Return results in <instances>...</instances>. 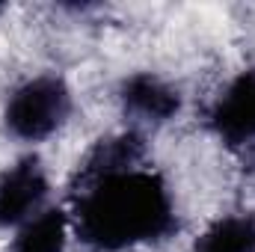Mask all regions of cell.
<instances>
[{
    "instance_id": "6da1fadb",
    "label": "cell",
    "mask_w": 255,
    "mask_h": 252,
    "mask_svg": "<svg viewBox=\"0 0 255 252\" xmlns=\"http://www.w3.org/2000/svg\"><path fill=\"white\" fill-rule=\"evenodd\" d=\"M68 223L74 238L92 252H122L154 244L178 229L163 175L142 166L71 181Z\"/></svg>"
},
{
    "instance_id": "7a4b0ae2",
    "label": "cell",
    "mask_w": 255,
    "mask_h": 252,
    "mask_svg": "<svg viewBox=\"0 0 255 252\" xmlns=\"http://www.w3.org/2000/svg\"><path fill=\"white\" fill-rule=\"evenodd\" d=\"M71 116V89L57 74H36L12 89L3 107V125L21 142H42Z\"/></svg>"
},
{
    "instance_id": "3957f363",
    "label": "cell",
    "mask_w": 255,
    "mask_h": 252,
    "mask_svg": "<svg viewBox=\"0 0 255 252\" xmlns=\"http://www.w3.org/2000/svg\"><path fill=\"white\" fill-rule=\"evenodd\" d=\"M48 193L51 184L36 154H24L12 166L0 169V229H21L27 220L42 214Z\"/></svg>"
},
{
    "instance_id": "277c9868",
    "label": "cell",
    "mask_w": 255,
    "mask_h": 252,
    "mask_svg": "<svg viewBox=\"0 0 255 252\" xmlns=\"http://www.w3.org/2000/svg\"><path fill=\"white\" fill-rule=\"evenodd\" d=\"M211 130L229 148H247L255 142V68L241 71L217 95L211 113Z\"/></svg>"
},
{
    "instance_id": "5b68a950",
    "label": "cell",
    "mask_w": 255,
    "mask_h": 252,
    "mask_svg": "<svg viewBox=\"0 0 255 252\" xmlns=\"http://www.w3.org/2000/svg\"><path fill=\"white\" fill-rule=\"evenodd\" d=\"M119 104L136 125H166L181 110V92L151 71H133L119 83Z\"/></svg>"
},
{
    "instance_id": "8992f818",
    "label": "cell",
    "mask_w": 255,
    "mask_h": 252,
    "mask_svg": "<svg viewBox=\"0 0 255 252\" xmlns=\"http://www.w3.org/2000/svg\"><path fill=\"white\" fill-rule=\"evenodd\" d=\"M68 232H71L68 214L60 208H45L15 232L12 252H65Z\"/></svg>"
},
{
    "instance_id": "52a82bcc",
    "label": "cell",
    "mask_w": 255,
    "mask_h": 252,
    "mask_svg": "<svg viewBox=\"0 0 255 252\" xmlns=\"http://www.w3.org/2000/svg\"><path fill=\"white\" fill-rule=\"evenodd\" d=\"M193 252H255V214H226L193 244Z\"/></svg>"
},
{
    "instance_id": "ba28073f",
    "label": "cell",
    "mask_w": 255,
    "mask_h": 252,
    "mask_svg": "<svg viewBox=\"0 0 255 252\" xmlns=\"http://www.w3.org/2000/svg\"><path fill=\"white\" fill-rule=\"evenodd\" d=\"M0 9H3V6H0Z\"/></svg>"
}]
</instances>
